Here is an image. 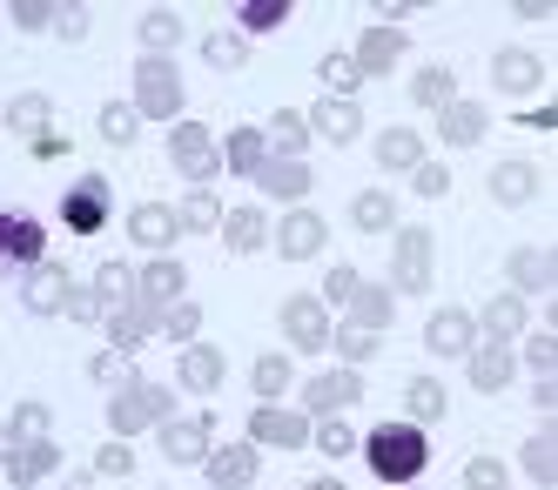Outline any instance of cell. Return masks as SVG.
Segmentation results:
<instances>
[{
	"label": "cell",
	"instance_id": "6da1fadb",
	"mask_svg": "<svg viewBox=\"0 0 558 490\" xmlns=\"http://www.w3.org/2000/svg\"><path fill=\"white\" fill-rule=\"evenodd\" d=\"M364 457H371V470H377L384 483H411V477L430 464L417 424H384V430H371V437H364Z\"/></svg>",
	"mask_w": 558,
	"mask_h": 490
},
{
	"label": "cell",
	"instance_id": "7a4b0ae2",
	"mask_svg": "<svg viewBox=\"0 0 558 490\" xmlns=\"http://www.w3.org/2000/svg\"><path fill=\"white\" fill-rule=\"evenodd\" d=\"M135 114H148V121H175L182 114V74H175V61L142 54V68H135Z\"/></svg>",
	"mask_w": 558,
	"mask_h": 490
},
{
	"label": "cell",
	"instance_id": "3957f363",
	"mask_svg": "<svg viewBox=\"0 0 558 490\" xmlns=\"http://www.w3.org/2000/svg\"><path fill=\"white\" fill-rule=\"evenodd\" d=\"M162 411H169V390L162 383H129V390H114V437H135V430H148V424H162Z\"/></svg>",
	"mask_w": 558,
	"mask_h": 490
},
{
	"label": "cell",
	"instance_id": "277c9868",
	"mask_svg": "<svg viewBox=\"0 0 558 490\" xmlns=\"http://www.w3.org/2000/svg\"><path fill=\"white\" fill-rule=\"evenodd\" d=\"M169 155H175V169H182L189 182H209V175L222 169V148H216V135H209V128H195V121H175Z\"/></svg>",
	"mask_w": 558,
	"mask_h": 490
},
{
	"label": "cell",
	"instance_id": "5b68a950",
	"mask_svg": "<svg viewBox=\"0 0 558 490\" xmlns=\"http://www.w3.org/2000/svg\"><path fill=\"white\" fill-rule=\"evenodd\" d=\"M61 222L74 229V235H95L101 222H108V182L101 175H82L68 188V201H61Z\"/></svg>",
	"mask_w": 558,
	"mask_h": 490
},
{
	"label": "cell",
	"instance_id": "8992f818",
	"mask_svg": "<svg viewBox=\"0 0 558 490\" xmlns=\"http://www.w3.org/2000/svg\"><path fill=\"white\" fill-rule=\"evenodd\" d=\"M397 290H411V296L430 290V235L424 229H397Z\"/></svg>",
	"mask_w": 558,
	"mask_h": 490
},
{
	"label": "cell",
	"instance_id": "52a82bcc",
	"mask_svg": "<svg viewBox=\"0 0 558 490\" xmlns=\"http://www.w3.org/2000/svg\"><path fill=\"white\" fill-rule=\"evenodd\" d=\"M283 330H290L296 350H330V316H324V303H310V296L283 303Z\"/></svg>",
	"mask_w": 558,
	"mask_h": 490
},
{
	"label": "cell",
	"instance_id": "ba28073f",
	"mask_svg": "<svg viewBox=\"0 0 558 490\" xmlns=\"http://www.w3.org/2000/svg\"><path fill=\"white\" fill-rule=\"evenodd\" d=\"M203 470H209L216 490H250L256 483V451H250V443H222V451L203 457Z\"/></svg>",
	"mask_w": 558,
	"mask_h": 490
},
{
	"label": "cell",
	"instance_id": "9c48e42d",
	"mask_svg": "<svg viewBox=\"0 0 558 490\" xmlns=\"http://www.w3.org/2000/svg\"><path fill=\"white\" fill-rule=\"evenodd\" d=\"M162 451H169V464H203L209 457V417L195 411V417L162 424Z\"/></svg>",
	"mask_w": 558,
	"mask_h": 490
},
{
	"label": "cell",
	"instance_id": "30bf717a",
	"mask_svg": "<svg viewBox=\"0 0 558 490\" xmlns=\"http://www.w3.org/2000/svg\"><path fill=\"white\" fill-rule=\"evenodd\" d=\"M48 249V229L27 222V216H0V262H41Z\"/></svg>",
	"mask_w": 558,
	"mask_h": 490
},
{
	"label": "cell",
	"instance_id": "8fae6325",
	"mask_svg": "<svg viewBox=\"0 0 558 490\" xmlns=\"http://www.w3.org/2000/svg\"><path fill=\"white\" fill-rule=\"evenodd\" d=\"M303 128H316L324 142H350L356 128H364V114H356V101H337V95H324V101L310 108V121H303Z\"/></svg>",
	"mask_w": 558,
	"mask_h": 490
},
{
	"label": "cell",
	"instance_id": "7c38bea8",
	"mask_svg": "<svg viewBox=\"0 0 558 490\" xmlns=\"http://www.w3.org/2000/svg\"><path fill=\"white\" fill-rule=\"evenodd\" d=\"M324 222H316L310 209H296V216H283V229H276V249H283L290 262H303V256H316V249H324Z\"/></svg>",
	"mask_w": 558,
	"mask_h": 490
},
{
	"label": "cell",
	"instance_id": "4fadbf2b",
	"mask_svg": "<svg viewBox=\"0 0 558 490\" xmlns=\"http://www.w3.org/2000/svg\"><path fill=\"white\" fill-rule=\"evenodd\" d=\"M356 396H364V377H356V370H330V377H316L310 390H303V403H310V411H343V403H356Z\"/></svg>",
	"mask_w": 558,
	"mask_h": 490
},
{
	"label": "cell",
	"instance_id": "5bb4252c",
	"mask_svg": "<svg viewBox=\"0 0 558 490\" xmlns=\"http://www.w3.org/2000/svg\"><path fill=\"white\" fill-rule=\"evenodd\" d=\"M108 330H114V350H142V336L148 330H162V309H155V303H129V309H114L108 316Z\"/></svg>",
	"mask_w": 558,
	"mask_h": 490
},
{
	"label": "cell",
	"instance_id": "9a60e30c",
	"mask_svg": "<svg viewBox=\"0 0 558 490\" xmlns=\"http://www.w3.org/2000/svg\"><path fill=\"white\" fill-rule=\"evenodd\" d=\"M135 290H142V303H155V309H169L175 296H182V262H169V256H155L142 275H135Z\"/></svg>",
	"mask_w": 558,
	"mask_h": 490
},
{
	"label": "cell",
	"instance_id": "2e32d148",
	"mask_svg": "<svg viewBox=\"0 0 558 490\" xmlns=\"http://www.w3.org/2000/svg\"><path fill=\"white\" fill-rule=\"evenodd\" d=\"M424 343H430L437 356H471V316L437 309V316H430V330H424Z\"/></svg>",
	"mask_w": 558,
	"mask_h": 490
},
{
	"label": "cell",
	"instance_id": "e0dca14e",
	"mask_svg": "<svg viewBox=\"0 0 558 490\" xmlns=\"http://www.w3.org/2000/svg\"><path fill=\"white\" fill-rule=\"evenodd\" d=\"M397 54H404V34H397V27H371L364 40H356V74H377V68H390Z\"/></svg>",
	"mask_w": 558,
	"mask_h": 490
},
{
	"label": "cell",
	"instance_id": "ac0fdd59",
	"mask_svg": "<svg viewBox=\"0 0 558 490\" xmlns=\"http://www.w3.org/2000/svg\"><path fill=\"white\" fill-rule=\"evenodd\" d=\"M129 229H135V242H142V249H169V242H175V216L162 209V201H142V209L129 216Z\"/></svg>",
	"mask_w": 558,
	"mask_h": 490
},
{
	"label": "cell",
	"instance_id": "d6986e66",
	"mask_svg": "<svg viewBox=\"0 0 558 490\" xmlns=\"http://www.w3.org/2000/svg\"><path fill=\"white\" fill-rule=\"evenodd\" d=\"M54 443L41 437V443H14V457H8V483H41L48 470H54Z\"/></svg>",
	"mask_w": 558,
	"mask_h": 490
},
{
	"label": "cell",
	"instance_id": "ffe728a7",
	"mask_svg": "<svg viewBox=\"0 0 558 490\" xmlns=\"http://www.w3.org/2000/svg\"><path fill=\"white\" fill-rule=\"evenodd\" d=\"M471 383L485 390V396H492V390H505V383H511V350H505V343L471 350Z\"/></svg>",
	"mask_w": 558,
	"mask_h": 490
},
{
	"label": "cell",
	"instance_id": "44dd1931",
	"mask_svg": "<svg viewBox=\"0 0 558 490\" xmlns=\"http://www.w3.org/2000/svg\"><path fill=\"white\" fill-rule=\"evenodd\" d=\"M263 443H283V451H296V443L310 437V424L296 417V411H256V424H250Z\"/></svg>",
	"mask_w": 558,
	"mask_h": 490
},
{
	"label": "cell",
	"instance_id": "7402d4cb",
	"mask_svg": "<svg viewBox=\"0 0 558 490\" xmlns=\"http://www.w3.org/2000/svg\"><path fill=\"white\" fill-rule=\"evenodd\" d=\"M256 188L263 195H310V169H303V161H263Z\"/></svg>",
	"mask_w": 558,
	"mask_h": 490
},
{
	"label": "cell",
	"instance_id": "603a6c76",
	"mask_svg": "<svg viewBox=\"0 0 558 490\" xmlns=\"http://www.w3.org/2000/svg\"><path fill=\"white\" fill-rule=\"evenodd\" d=\"M350 330H390V296L384 290H364V282H356V296H350Z\"/></svg>",
	"mask_w": 558,
	"mask_h": 490
},
{
	"label": "cell",
	"instance_id": "cb8c5ba5",
	"mask_svg": "<svg viewBox=\"0 0 558 490\" xmlns=\"http://www.w3.org/2000/svg\"><path fill=\"white\" fill-rule=\"evenodd\" d=\"M222 161H229L235 175H256L263 161H269V148H263V128H235V135H229V148H222Z\"/></svg>",
	"mask_w": 558,
	"mask_h": 490
},
{
	"label": "cell",
	"instance_id": "d4e9b609",
	"mask_svg": "<svg viewBox=\"0 0 558 490\" xmlns=\"http://www.w3.org/2000/svg\"><path fill=\"white\" fill-rule=\"evenodd\" d=\"M492 128V108H477V101H451L445 108V142H477Z\"/></svg>",
	"mask_w": 558,
	"mask_h": 490
},
{
	"label": "cell",
	"instance_id": "484cf974",
	"mask_svg": "<svg viewBox=\"0 0 558 490\" xmlns=\"http://www.w3.org/2000/svg\"><path fill=\"white\" fill-rule=\"evenodd\" d=\"M492 74L505 81V88H538V81H545V68H538L525 48H505V54L492 61Z\"/></svg>",
	"mask_w": 558,
	"mask_h": 490
},
{
	"label": "cell",
	"instance_id": "4316f807",
	"mask_svg": "<svg viewBox=\"0 0 558 490\" xmlns=\"http://www.w3.org/2000/svg\"><path fill=\"white\" fill-rule=\"evenodd\" d=\"M377 161H384V169H417V161H424V142H417L411 128H384Z\"/></svg>",
	"mask_w": 558,
	"mask_h": 490
},
{
	"label": "cell",
	"instance_id": "83f0119b",
	"mask_svg": "<svg viewBox=\"0 0 558 490\" xmlns=\"http://www.w3.org/2000/svg\"><path fill=\"white\" fill-rule=\"evenodd\" d=\"M404 403H411V417L417 424H437V417H445V383H437V377H411V390H404Z\"/></svg>",
	"mask_w": 558,
	"mask_h": 490
},
{
	"label": "cell",
	"instance_id": "f1b7e54d",
	"mask_svg": "<svg viewBox=\"0 0 558 490\" xmlns=\"http://www.w3.org/2000/svg\"><path fill=\"white\" fill-rule=\"evenodd\" d=\"M129 296H135V275H129L122 262H101V275H95V303H108V316H114V309H129Z\"/></svg>",
	"mask_w": 558,
	"mask_h": 490
},
{
	"label": "cell",
	"instance_id": "f546056e",
	"mask_svg": "<svg viewBox=\"0 0 558 490\" xmlns=\"http://www.w3.org/2000/svg\"><path fill=\"white\" fill-rule=\"evenodd\" d=\"M182 383H189V390H216V383H222V350H203V343H195V350L182 356Z\"/></svg>",
	"mask_w": 558,
	"mask_h": 490
},
{
	"label": "cell",
	"instance_id": "4dcf8cb0",
	"mask_svg": "<svg viewBox=\"0 0 558 490\" xmlns=\"http://www.w3.org/2000/svg\"><path fill=\"white\" fill-rule=\"evenodd\" d=\"M303 135H310L303 114H276L269 135H263V148H276V161H296V155H303Z\"/></svg>",
	"mask_w": 558,
	"mask_h": 490
},
{
	"label": "cell",
	"instance_id": "1f68e13d",
	"mask_svg": "<svg viewBox=\"0 0 558 490\" xmlns=\"http://www.w3.org/2000/svg\"><path fill=\"white\" fill-rule=\"evenodd\" d=\"M263 235H269V222H263L256 209L222 216V242H229V249H263Z\"/></svg>",
	"mask_w": 558,
	"mask_h": 490
},
{
	"label": "cell",
	"instance_id": "d6a6232c",
	"mask_svg": "<svg viewBox=\"0 0 558 490\" xmlns=\"http://www.w3.org/2000/svg\"><path fill=\"white\" fill-rule=\"evenodd\" d=\"M532 188H538V175L525 169V161H505V169L492 175V195L511 201V209H518V201H532Z\"/></svg>",
	"mask_w": 558,
	"mask_h": 490
},
{
	"label": "cell",
	"instance_id": "836d02e7",
	"mask_svg": "<svg viewBox=\"0 0 558 490\" xmlns=\"http://www.w3.org/2000/svg\"><path fill=\"white\" fill-rule=\"evenodd\" d=\"M61 296H68V282H61L54 269H34V275H27V309H34V316H54Z\"/></svg>",
	"mask_w": 558,
	"mask_h": 490
},
{
	"label": "cell",
	"instance_id": "e575fe53",
	"mask_svg": "<svg viewBox=\"0 0 558 490\" xmlns=\"http://www.w3.org/2000/svg\"><path fill=\"white\" fill-rule=\"evenodd\" d=\"M451 88H458V81H451V68H424L417 74V108H451Z\"/></svg>",
	"mask_w": 558,
	"mask_h": 490
},
{
	"label": "cell",
	"instance_id": "d590c367",
	"mask_svg": "<svg viewBox=\"0 0 558 490\" xmlns=\"http://www.w3.org/2000/svg\"><path fill=\"white\" fill-rule=\"evenodd\" d=\"M350 216H356V229H390L397 222V195H384V188L377 195H356Z\"/></svg>",
	"mask_w": 558,
	"mask_h": 490
},
{
	"label": "cell",
	"instance_id": "8d00e7d4",
	"mask_svg": "<svg viewBox=\"0 0 558 490\" xmlns=\"http://www.w3.org/2000/svg\"><path fill=\"white\" fill-rule=\"evenodd\" d=\"M8 128H27L34 142H41V135H48V101H41V95H21V101L8 108Z\"/></svg>",
	"mask_w": 558,
	"mask_h": 490
},
{
	"label": "cell",
	"instance_id": "74e56055",
	"mask_svg": "<svg viewBox=\"0 0 558 490\" xmlns=\"http://www.w3.org/2000/svg\"><path fill=\"white\" fill-rule=\"evenodd\" d=\"M518 322H525V296H498V303L485 309V330H492V343H498V336H511Z\"/></svg>",
	"mask_w": 558,
	"mask_h": 490
},
{
	"label": "cell",
	"instance_id": "f35d334b",
	"mask_svg": "<svg viewBox=\"0 0 558 490\" xmlns=\"http://www.w3.org/2000/svg\"><path fill=\"white\" fill-rule=\"evenodd\" d=\"M356 81H364V74H356V61H350V54H330V61H324V88H330L337 101H350Z\"/></svg>",
	"mask_w": 558,
	"mask_h": 490
},
{
	"label": "cell",
	"instance_id": "ab89813d",
	"mask_svg": "<svg viewBox=\"0 0 558 490\" xmlns=\"http://www.w3.org/2000/svg\"><path fill=\"white\" fill-rule=\"evenodd\" d=\"M203 54H209V68H243L250 48H243V34H209V40H203Z\"/></svg>",
	"mask_w": 558,
	"mask_h": 490
},
{
	"label": "cell",
	"instance_id": "60d3db41",
	"mask_svg": "<svg viewBox=\"0 0 558 490\" xmlns=\"http://www.w3.org/2000/svg\"><path fill=\"white\" fill-rule=\"evenodd\" d=\"M142 40H148V54H162V48H175V40H182V21L175 14H148L142 21Z\"/></svg>",
	"mask_w": 558,
	"mask_h": 490
},
{
	"label": "cell",
	"instance_id": "b9f144b4",
	"mask_svg": "<svg viewBox=\"0 0 558 490\" xmlns=\"http://www.w3.org/2000/svg\"><path fill=\"white\" fill-rule=\"evenodd\" d=\"M316 443H324V457H350V451H356L350 424H337V417H324V424H316Z\"/></svg>",
	"mask_w": 558,
	"mask_h": 490
},
{
	"label": "cell",
	"instance_id": "7bdbcfd3",
	"mask_svg": "<svg viewBox=\"0 0 558 490\" xmlns=\"http://www.w3.org/2000/svg\"><path fill=\"white\" fill-rule=\"evenodd\" d=\"M95 383H108V390H129V383H135V370H129V356H122V350H108V356L95 363Z\"/></svg>",
	"mask_w": 558,
	"mask_h": 490
},
{
	"label": "cell",
	"instance_id": "ee69618b",
	"mask_svg": "<svg viewBox=\"0 0 558 490\" xmlns=\"http://www.w3.org/2000/svg\"><path fill=\"white\" fill-rule=\"evenodd\" d=\"M290 21V0H250L243 8V27H283Z\"/></svg>",
	"mask_w": 558,
	"mask_h": 490
},
{
	"label": "cell",
	"instance_id": "f6af8a7d",
	"mask_svg": "<svg viewBox=\"0 0 558 490\" xmlns=\"http://www.w3.org/2000/svg\"><path fill=\"white\" fill-rule=\"evenodd\" d=\"M283 383H290V363H283V356H263V363H256V390H263V396H283Z\"/></svg>",
	"mask_w": 558,
	"mask_h": 490
},
{
	"label": "cell",
	"instance_id": "bcb514c9",
	"mask_svg": "<svg viewBox=\"0 0 558 490\" xmlns=\"http://www.w3.org/2000/svg\"><path fill=\"white\" fill-rule=\"evenodd\" d=\"M135 121H142L135 108H114V101H108V108H101V135H108V142H129V135H135Z\"/></svg>",
	"mask_w": 558,
	"mask_h": 490
},
{
	"label": "cell",
	"instance_id": "7dc6e473",
	"mask_svg": "<svg viewBox=\"0 0 558 490\" xmlns=\"http://www.w3.org/2000/svg\"><path fill=\"white\" fill-rule=\"evenodd\" d=\"M175 222H182V229H216L222 216H216V201H209V195H189V201H182V216H175Z\"/></svg>",
	"mask_w": 558,
	"mask_h": 490
},
{
	"label": "cell",
	"instance_id": "c3c4849f",
	"mask_svg": "<svg viewBox=\"0 0 558 490\" xmlns=\"http://www.w3.org/2000/svg\"><path fill=\"white\" fill-rule=\"evenodd\" d=\"M525 470H532V477H538V483H545V490H551V430H545V437H532V443H525Z\"/></svg>",
	"mask_w": 558,
	"mask_h": 490
},
{
	"label": "cell",
	"instance_id": "681fc988",
	"mask_svg": "<svg viewBox=\"0 0 558 490\" xmlns=\"http://www.w3.org/2000/svg\"><path fill=\"white\" fill-rule=\"evenodd\" d=\"M162 330H169V336H195V330H203V309H195V303L162 309Z\"/></svg>",
	"mask_w": 558,
	"mask_h": 490
},
{
	"label": "cell",
	"instance_id": "f907efd6",
	"mask_svg": "<svg viewBox=\"0 0 558 490\" xmlns=\"http://www.w3.org/2000/svg\"><path fill=\"white\" fill-rule=\"evenodd\" d=\"M14 437H21V443H41V437H48V411H41V403H21Z\"/></svg>",
	"mask_w": 558,
	"mask_h": 490
},
{
	"label": "cell",
	"instance_id": "816d5d0a",
	"mask_svg": "<svg viewBox=\"0 0 558 490\" xmlns=\"http://www.w3.org/2000/svg\"><path fill=\"white\" fill-rule=\"evenodd\" d=\"M411 175H417V195H424V201H437V195H451V175L437 169V161H417Z\"/></svg>",
	"mask_w": 558,
	"mask_h": 490
},
{
	"label": "cell",
	"instance_id": "f5cc1de1",
	"mask_svg": "<svg viewBox=\"0 0 558 490\" xmlns=\"http://www.w3.org/2000/svg\"><path fill=\"white\" fill-rule=\"evenodd\" d=\"M511 269H518V282H525V290H538V282H551V256H538V249H525V256H518Z\"/></svg>",
	"mask_w": 558,
	"mask_h": 490
},
{
	"label": "cell",
	"instance_id": "db71d44e",
	"mask_svg": "<svg viewBox=\"0 0 558 490\" xmlns=\"http://www.w3.org/2000/svg\"><path fill=\"white\" fill-rule=\"evenodd\" d=\"M525 363H532V370H538V383H551V363H558V343H551V330H545V336H532Z\"/></svg>",
	"mask_w": 558,
	"mask_h": 490
},
{
	"label": "cell",
	"instance_id": "11a10c76",
	"mask_svg": "<svg viewBox=\"0 0 558 490\" xmlns=\"http://www.w3.org/2000/svg\"><path fill=\"white\" fill-rule=\"evenodd\" d=\"M61 309H68L74 322H101V303H95V290H68V296H61Z\"/></svg>",
	"mask_w": 558,
	"mask_h": 490
},
{
	"label": "cell",
	"instance_id": "9f6ffc18",
	"mask_svg": "<svg viewBox=\"0 0 558 490\" xmlns=\"http://www.w3.org/2000/svg\"><path fill=\"white\" fill-rule=\"evenodd\" d=\"M464 483H471V490H505V464H492V457H477V464L464 470Z\"/></svg>",
	"mask_w": 558,
	"mask_h": 490
},
{
	"label": "cell",
	"instance_id": "6f0895ef",
	"mask_svg": "<svg viewBox=\"0 0 558 490\" xmlns=\"http://www.w3.org/2000/svg\"><path fill=\"white\" fill-rule=\"evenodd\" d=\"M95 470H101V477H129V470H135V457H129V443H108V451L95 457Z\"/></svg>",
	"mask_w": 558,
	"mask_h": 490
},
{
	"label": "cell",
	"instance_id": "680465c9",
	"mask_svg": "<svg viewBox=\"0 0 558 490\" xmlns=\"http://www.w3.org/2000/svg\"><path fill=\"white\" fill-rule=\"evenodd\" d=\"M356 296V269H330V282H324V303H350Z\"/></svg>",
	"mask_w": 558,
	"mask_h": 490
},
{
	"label": "cell",
	"instance_id": "91938a15",
	"mask_svg": "<svg viewBox=\"0 0 558 490\" xmlns=\"http://www.w3.org/2000/svg\"><path fill=\"white\" fill-rule=\"evenodd\" d=\"M337 350H343L350 363H364V356L377 350V336H371V330H343V336H337Z\"/></svg>",
	"mask_w": 558,
	"mask_h": 490
},
{
	"label": "cell",
	"instance_id": "94428289",
	"mask_svg": "<svg viewBox=\"0 0 558 490\" xmlns=\"http://www.w3.org/2000/svg\"><path fill=\"white\" fill-rule=\"evenodd\" d=\"M14 21H21V27H54V8H41V0H21Z\"/></svg>",
	"mask_w": 558,
	"mask_h": 490
},
{
	"label": "cell",
	"instance_id": "6125c7cd",
	"mask_svg": "<svg viewBox=\"0 0 558 490\" xmlns=\"http://www.w3.org/2000/svg\"><path fill=\"white\" fill-rule=\"evenodd\" d=\"M54 27L61 34H82V8H54Z\"/></svg>",
	"mask_w": 558,
	"mask_h": 490
},
{
	"label": "cell",
	"instance_id": "be15d7a7",
	"mask_svg": "<svg viewBox=\"0 0 558 490\" xmlns=\"http://www.w3.org/2000/svg\"><path fill=\"white\" fill-rule=\"evenodd\" d=\"M0 457H14V430L8 424H0Z\"/></svg>",
	"mask_w": 558,
	"mask_h": 490
},
{
	"label": "cell",
	"instance_id": "e7e4bbea",
	"mask_svg": "<svg viewBox=\"0 0 558 490\" xmlns=\"http://www.w3.org/2000/svg\"><path fill=\"white\" fill-rule=\"evenodd\" d=\"M310 490H343V483H337V477H324V483H310Z\"/></svg>",
	"mask_w": 558,
	"mask_h": 490
}]
</instances>
